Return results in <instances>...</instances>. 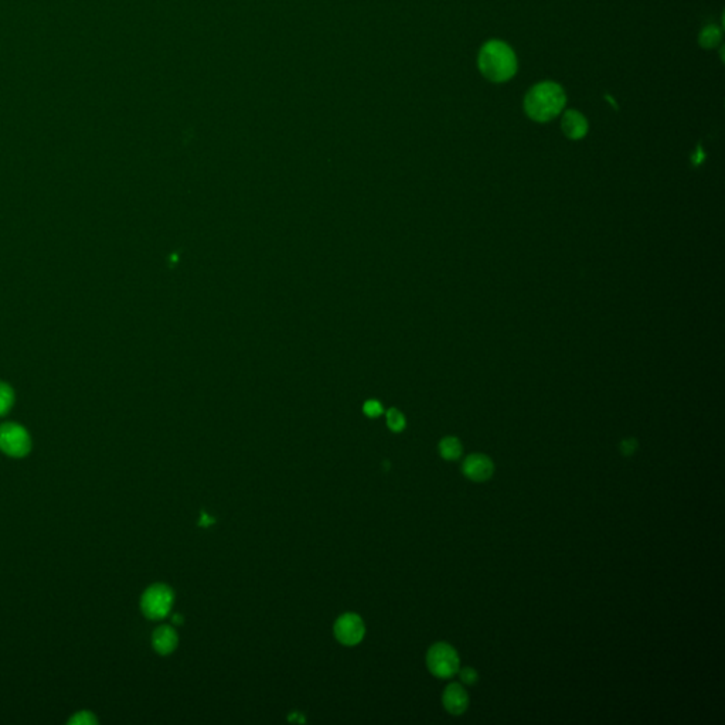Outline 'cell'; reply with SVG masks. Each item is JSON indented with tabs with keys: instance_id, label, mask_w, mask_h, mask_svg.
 Segmentation results:
<instances>
[{
	"instance_id": "10",
	"label": "cell",
	"mask_w": 725,
	"mask_h": 725,
	"mask_svg": "<svg viewBox=\"0 0 725 725\" xmlns=\"http://www.w3.org/2000/svg\"><path fill=\"white\" fill-rule=\"evenodd\" d=\"M177 642H179L177 634L169 625H162V627L156 628L152 635L153 649L163 656L170 654L177 647Z\"/></svg>"
},
{
	"instance_id": "9",
	"label": "cell",
	"mask_w": 725,
	"mask_h": 725,
	"mask_svg": "<svg viewBox=\"0 0 725 725\" xmlns=\"http://www.w3.org/2000/svg\"><path fill=\"white\" fill-rule=\"evenodd\" d=\"M562 132L569 139H583L588 132V121L587 118L578 112V111H566L562 117L561 122Z\"/></svg>"
},
{
	"instance_id": "11",
	"label": "cell",
	"mask_w": 725,
	"mask_h": 725,
	"mask_svg": "<svg viewBox=\"0 0 725 725\" xmlns=\"http://www.w3.org/2000/svg\"><path fill=\"white\" fill-rule=\"evenodd\" d=\"M439 453L446 460H456L462 455V444L455 437H446L439 442Z\"/></svg>"
},
{
	"instance_id": "12",
	"label": "cell",
	"mask_w": 725,
	"mask_h": 725,
	"mask_svg": "<svg viewBox=\"0 0 725 725\" xmlns=\"http://www.w3.org/2000/svg\"><path fill=\"white\" fill-rule=\"evenodd\" d=\"M698 41L704 48H714L721 43V30L717 26H707L701 30Z\"/></svg>"
},
{
	"instance_id": "5",
	"label": "cell",
	"mask_w": 725,
	"mask_h": 725,
	"mask_svg": "<svg viewBox=\"0 0 725 725\" xmlns=\"http://www.w3.org/2000/svg\"><path fill=\"white\" fill-rule=\"evenodd\" d=\"M31 449V439L26 428L8 423L0 425V451L12 457H24Z\"/></svg>"
},
{
	"instance_id": "14",
	"label": "cell",
	"mask_w": 725,
	"mask_h": 725,
	"mask_svg": "<svg viewBox=\"0 0 725 725\" xmlns=\"http://www.w3.org/2000/svg\"><path fill=\"white\" fill-rule=\"evenodd\" d=\"M387 425L394 432H401L405 428V417L397 408H391L387 412Z\"/></svg>"
},
{
	"instance_id": "3",
	"label": "cell",
	"mask_w": 725,
	"mask_h": 725,
	"mask_svg": "<svg viewBox=\"0 0 725 725\" xmlns=\"http://www.w3.org/2000/svg\"><path fill=\"white\" fill-rule=\"evenodd\" d=\"M175 594L165 584L150 585L140 598V609L147 619L159 620L168 616L173 606Z\"/></svg>"
},
{
	"instance_id": "15",
	"label": "cell",
	"mask_w": 725,
	"mask_h": 725,
	"mask_svg": "<svg viewBox=\"0 0 725 725\" xmlns=\"http://www.w3.org/2000/svg\"><path fill=\"white\" fill-rule=\"evenodd\" d=\"M96 718L92 712L89 711H80L77 714H74V717L68 721V724H73V725H94L96 724Z\"/></svg>"
},
{
	"instance_id": "16",
	"label": "cell",
	"mask_w": 725,
	"mask_h": 725,
	"mask_svg": "<svg viewBox=\"0 0 725 725\" xmlns=\"http://www.w3.org/2000/svg\"><path fill=\"white\" fill-rule=\"evenodd\" d=\"M362 411H365L366 416L374 418V417L381 416V413H383V407H381V404L379 401L370 400V401H367L365 404V407H362Z\"/></svg>"
},
{
	"instance_id": "7",
	"label": "cell",
	"mask_w": 725,
	"mask_h": 725,
	"mask_svg": "<svg viewBox=\"0 0 725 725\" xmlns=\"http://www.w3.org/2000/svg\"><path fill=\"white\" fill-rule=\"evenodd\" d=\"M463 475L474 482H486L492 478L495 472V466L490 457L483 453H472L463 460L462 464Z\"/></svg>"
},
{
	"instance_id": "20",
	"label": "cell",
	"mask_w": 725,
	"mask_h": 725,
	"mask_svg": "<svg viewBox=\"0 0 725 725\" xmlns=\"http://www.w3.org/2000/svg\"><path fill=\"white\" fill-rule=\"evenodd\" d=\"M172 620H173V624H175V625H182V624H183V616L176 613V615H173Z\"/></svg>"
},
{
	"instance_id": "8",
	"label": "cell",
	"mask_w": 725,
	"mask_h": 725,
	"mask_svg": "<svg viewBox=\"0 0 725 725\" xmlns=\"http://www.w3.org/2000/svg\"><path fill=\"white\" fill-rule=\"evenodd\" d=\"M442 703L449 714L460 715L469 707V696L460 684L452 683L445 689Z\"/></svg>"
},
{
	"instance_id": "1",
	"label": "cell",
	"mask_w": 725,
	"mask_h": 725,
	"mask_svg": "<svg viewBox=\"0 0 725 725\" xmlns=\"http://www.w3.org/2000/svg\"><path fill=\"white\" fill-rule=\"evenodd\" d=\"M566 95L561 85L545 81L529 89L525 98L526 114L537 122L554 119L565 107Z\"/></svg>"
},
{
	"instance_id": "13",
	"label": "cell",
	"mask_w": 725,
	"mask_h": 725,
	"mask_svg": "<svg viewBox=\"0 0 725 725\" xmlns=\"http://www.w3.org/2000/svg\"><path fill=\"white\" fill-rule=\"evenodd\" d=\"M13 402H15L13 390L8 384L0 383V417L6 416V413L10 411V408L13 407Z\"/></svg>"
},
{
	"instance_id": "18",
	"label": "cell",
	"mask_w": 725,
	"mask_h": 725,
	"mask_svg": "<svg viewBox=\"0 0 725 725\" xmlns=\"http://www.w3.org/2000/svg\"><path fill=\"white\" fill-rule=\"evenodd\" d=\"M635 451H636V441L635 439H629V441H624L622 442V452L625 455H632Z\"/></svg>"
},
{
	"instance_id": "17",
	"label": "cell",
	"mask_w": 725,
	"mask_h": 725,
	"mask_svg": "<svg viewBox=\"0 0 725 725\" xmlns=\"http://www.w3.org/2000/svg\"><path fill=\"white\" fill-rule=\"evenodd\" d=\"M460 680L464 683V684H475L478 682V673L475 668L472 667H464L460 670Z\"/></svg>"
},
{
	"instance_id": "4",
	"label": "cell",
	"mask_w": 725,
	"mask_h": 725,
	"mask_svg": "<svg viewBox=\"0 0 725 725\" xmlns=\"http://www.w3.org/2000/svg\"><path fill=\"white\" fill-rule=\"evenodd\" d=\"M427 666L435 678L451 679L459 671L460 660L457 652L451 645L439 642L428 650Z\"/></svg>"
},
{
	"instance_id": "2",
	"label": "cell",
	"mask_w": 725,
	"mask_h": 725,
	"mask_svg": "<svg viewBox=\"0 0 725 725\" xmlns=\"http://www.w3.org/2000/svg\"><path fill=\"white\" fill-rule=\"evenodd\" d=\"M478 63L483 77L492 82H506L517 71L514 51L499 40H492L481 48Z\"/></svg>"
},
{
	"instance_id": "6",
	"label": "cell",
	"mask_w": 725,
	"mask_h": 725,
	"mask_svg": "<svg viewBox=\"0 0 725 725\" xmlns=\"http://www.w3.org/2000/svg\"><path fill=\"white\" fill-rule=\"evenodd\" d=\"M335 636L344 646H354L365 638L366 627L356 613H343L335 624Z\"/></svg>"
},
{
	"instance_id": "19",
	"label": "cell",
	"mask_w": 725,
	"mask_h": 725,
	"mask_svg": "<svg viewBox=\"0 0 725 725\" xmlns=\"http://www.w3.org/2000/svg\"><path fill=\"white\" fill-rule=\"evenodd\" d=\"M213 523H214V519H213V517L207 515V513L203 511V513H201V519L198 520V526L207 527V526H210V525H213Z\"/></svg>"
}]
</instances>
